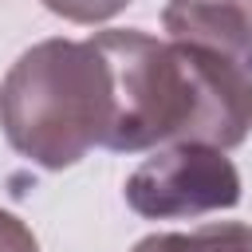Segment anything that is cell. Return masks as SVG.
<instances>
[{
  "label": "cell",
  "mask_w": 252,
  "mask_h": 252,
  "mask_svg": "<svg viewBox=\"0 0 252 252\" xmlns=\"http://www.w3.org/2000/svg\"><path fill=\"white\" fill-rule=\"evenodd\" d=\"M91 39L114 83V126L106 150L138 154L177 142L232 150L248 138L252 75L232 59L193 43L154 39L134 28H110Z\"/></svg>",
  "instance_id": "1"
},
{
  "label": "cell",
  "mask_w": 252,
  "mask_h": 252,
  "mask_svg": "<svg viewBox=\"0 0 252 252\" xmlns=\"http://www.w3.org/2000/svg\"><path fill=\"white\" fill-rule=\"evenodd\" d=\"M0 126L16 154L43 169H67L106 146L114 83L94 39H43L0 83Z\"/></svg>",
  "instance_id": "2"
},
{
  "label": "cell",
  "mask_w": 252,
  "mask_h": 252,
  "mask_svg": "<svg viewBox=\"0 0 252 252\" xmlns=\"http://www.w3.org/2000/svg\"><path fill=\"white\" fill-rule=\"evenodd\" d=\"M240 201V173L224 150L177 142L146 158L126 177V205L150 220L205 217Z\"/></svg>",
  "instance_id": "3"
},
{
  "label": "cell",
  "mask_w": 252,
  "mask_h": 252,
  "mask_svg": "<svg viewBox=\"0 0 252 252\" xmlns=\"http://www.w3.org/2000/svg\"><path fill=\"white\" fill-rule=\"evenodd\" d=\"M169 39L217 51L252 75V0H165Z\"/></svg>",
  "instance_id": "4"
},
{
  "label": "cell",
  "mask_w": 252,
  "mask_h": 252,
  "mask_svg": "<svg viewBox=\"0 0 252 252\" xmlns=\"http://www.w3.org/2000/svg\"><path fill=\"white\" fill-rule=\"evenodd\" d=\"M130 252H252V224H205L193 232H158Z\"/></svg>",
  "instance_id": "5"
},
{
  "label": "cell",
  "mask_w": 252,
  "mask_h": 252,
  "mask_svg": "<svg viewBox=\"0 0 252 252\" xmlns=\"http://www.w3.org/2000/svg\"><path fill=\"white\" fill-rule=\"evenodd\" d=\"M130 0H43L47 12L71 20V24H102L110 16H118Z\"/></svg>",
  "instance_id": "6"
},
{
  "label": "cell",
  "mask_w": 252,
  "mask_h": 252,
  "mask_svg": "<svg viewBox=\"0 0 252 252\" xmlns=\"http://www.w3.org/2000/svg\"><path fill=\"white\" fill-rule=\"evenodd\" d=\"M0 252H39L32 228L8 209H0Z\"/></svg>",
  "instance_id": "7"
}]
</instances>
